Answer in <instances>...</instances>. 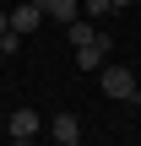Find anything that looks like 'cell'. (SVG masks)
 Returning <instances> with one entry per match:
<instances>
[{"label": "cell", "mask_w": 141, "mask_h": 146, "mask_svg": "<svg viewBox=\"0 0 141 146\" xmlns=\"http://www.w3.org/2000/svg\"><path fill=\"white\" fill-rule=\"evenodd\" d=\"M5 130H11V141H33V135H43V119H38L33 108H16V114L5 119Z\"/></svg>", "instance_id": "cell-2"}, {"label": "cell", "mask_w": 141, "mask_h": 146, "mask_svg": "<svg viewBox=\"0 0 141 146\" xmlns=\"http://www.w3.org/2000/svg\"><path fill=\"white\" fill-rule=\"evenodd\" d=\"M0 65H5V49H0Z\"/></svg>", "instance_id": "cell-11"}, {"label": "cell", "mask_w": 141, "mask_h": 146, "mask_svg": "<svg viewBox=\"0 0 141 146\" xmlns=\"http://www.w3.org/2000/svg\"><path fill=\"white\" fill-rule=\"evenodd\" d=\"M103 49H109V38L98 33V38H87V43H76V65L82 70H103Z\"/></svg>", "instance_id": "cell-4"}, {"label": "cell", "mask_w": 141, "mask_h": 146, "mask_svg": "<svg viewBox=\"0 0 141 146\" xmlns=\"http://www.w3.org/2000/svg\"><path fill=\"white\" fill-rule=\"evenodd\" d=\"M82 11H87L92 22H109V16H114V5H109V0H82Z\"/></svg>", "instance_id": "cell-8"}, {"label": "cell", "mask_w": 141, "mask_h": 146, "mask_svg": "<svg viewBox=\"0 0 141 146\" xmlns=\"http://www.w3.org/2000/svg\"><path fill=\"white\" fill-rule=\"evenodd\" d=\"M49 135H54L60 146H76V141H82V119H76V114H60V119L49 125Z\"/></svg>", "instance_id": "cell-6"}, {"label": "cell", "mask_w": 141, "mask_h": 146, "mask_svg": "<svg viewBox=\"0 0 141 146\" xmlns=\"http://www.w3.org/2000/svg\"><path fill=\"white\" fill-rule=\"evenodd\" d=\"M11 27L27 38V33H38L43 27V11H38V0H16V11H11Z\"/></svg>", "instance_id": "cell-3"}, {"label": "cell", "mask_w": 141, "mask_h": 146, "mask_svg": "<svg viewBox=\"0 0 141 146\" xmlns=\"http://www.w3.org/2000/svg\"><path fill=\"white\" fill-rule=\"evenodd\" d=\"M5 27H11V11H0V33H5Z\"/></svg>", "instance_id": "cell-9"}, {"label": "cell", "mask_w": 141, "mask_h": 146, "mask_svg": "<svg viewBox=\"0 0 141 146\" xmlns=\"http://www.w3.org/2000/svg\"><path fill=\"white\" fill-rule=\"evenodd\" d=\"M38 11H43V22H76L82 16V0H38Z\"/></svg>", "instance_id": "cell-5"}, {"label": "cell", "mask_w": 141, "mask_h": 146, "mask_svg": "<svg viewBox=\"0 0 141 146\" xmlns=\"http://www.w3.org/2000/svg\"><path fill=\"white\" fill-rule=\"evenodd\" d=\"M109 5H114V11H125V5H136V0H109Z\"/></svg>", "instance_id": "cell-10"}, {"label": "cell", "mask_w": 141, "mask_h": 146, "mask_svg": "<svg viewBox=\"0 0 141 146\" xmlns=\"http://www.w3.org/2000/svg\"><path fill=\"white\" fill-rule=\"evenodd\" d=\"M103 98H114V103H136V98H141L136 70H125V65H103Z\"/></svg>", "instance_id": "cell-1"}, {"label": "cell", "mask_w": 141, "mask_h": 146, "mask_svg": "<svg viewBox=\"0 0 141 146\" xmlns=\"http://www.w3.org/2000/svg\"><path fill=\"white\" fill-rule=\"evenodd\" d=\"M65 38L71 43H87V38H98V22L92 16H76V22H65Z\"/></svg>", "instance_id": "cell-7"}]
</instances>
